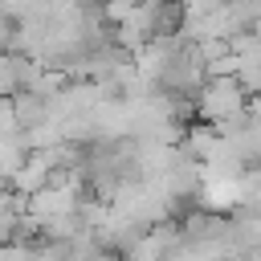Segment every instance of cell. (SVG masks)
Here are the masks:
<instances>
[{
	"label": "cell",
	"mask_w": 261,
	"mask_h": 261,
	"mask_svg": "<svg viewBox=\"0 0 261 261\" xmlns=\"http://www.w3.org/2000/svg\"><path fill=\"white\" fill-rule=\"evenodd\" d=\"M192 110L200 114V122L216 126V130H228L232 122L245 118L249 110V90L237 73H212L204 77V86L192 94Z\"/></svg>",
	"instance_id": "obj_1"
},
{
	"label": "cell",
	"mask_w": 261,
	"mask_h": 261,
	"mask_svg": "<svg viewBox=\"0 0 261 261\" xmlns=\"http://www.w3.org/2000/svg\"><path fill=\"white\" fill-rule=\"evenodd\" d=\"M94 12H98V20H102L106 29H122V24L135 20L139 0H94Z\"/></svg>",
	"instance_id": "obj_2"
}]
</instances>
